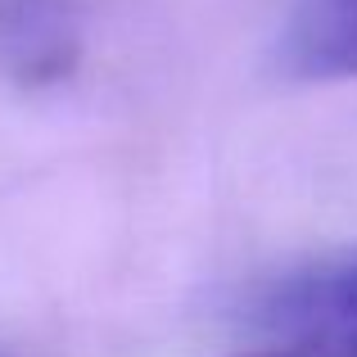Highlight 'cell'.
Returning a JSON list of instances; mask_svg holds the SVG:
<instances>
[{"label": "cell", "mask_w": 357, "mask_h": 357, "mask_svg": "<svg viewBox=\"0 0 357 357\" xmlns=\"http://www.w3.org/2000/svg\"><path fill=\"white\" fill-rule=\"evenodd\" d=\"M258 321L317 357H357V258L285 276L258 298Z\"/></svg>", "instance_id": "6da1fadb"}, {"label": "cell", "mask_w": 357, "mask_h": 357, "mask_svg": "<svg viewBox=\"0 0 357 357\" xmlns=\"http://www.w3.org/2000/svg\"><path fill=\"white\" fill-rule=\"evenodd\" d=\"M280 63L307 82L357 77V0H298L280 27Z\"/></svg>", "instance_id": "7a4b0ae2"}, {"label": "cell", "mask_w": 357, "mask_h": 357, "mask_svg": "<svg viewBox=\"0 0 357 357\" xmlns=\"http://www.w3.org/2000/svg\"><path fill=\"white\" fill-rule=\"evenodd\" d=\"M73 0H0V63L27 82H50L77 54Z\"/></svg>", "instance_id": "3957f363"}, {"label": "cell", "mask_w": 357, "mask_h": 357, "mask_svg": "<svg viewBox=\"0 0 357 357\" xmlns=\"http://www.w3.org/2000/svg\"><path fill=\"white\" fill-rule=\"evenodd\" d=\"M249 357H317V353L298 349V344H276V349H267V353H249Z\"/></svg>", "instance_id": "277c9868"}]
</instances>
